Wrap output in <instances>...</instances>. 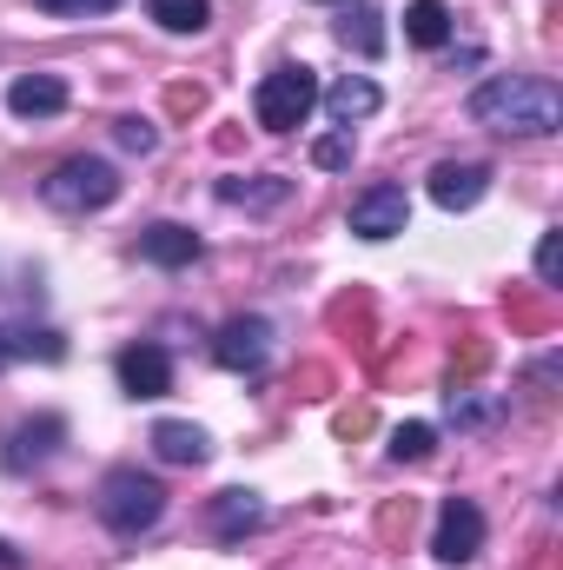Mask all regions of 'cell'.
<instances>
[{
    "label": "cell",
    "instance_id": "obj_1",
    "mask_svg": "<svg viewBox=\"0 0 563 570\" xmlns=\"http://www.w3.org/2000/svg\"><path fill=\"white\" fill-rule=\"evenodd\" d=\"M471 120L511 140H544L563 127V94L544 73H497L471 94Z\"/></svg>",
    "mask_w": 563,
    "mask_h": 570
},
{
    "label": "cell",
    "instance_id": "obj_2",
    "mask_svg": "<svg viewBox=\"0 0 563 570\" xmlns=\"http://www.w3.org/2000/svg\"><path fill=\"white\" fill-rule=\"evenodd\" d=\"M100 518H107L120 538L152 531V524L166 518V491H159V478H146V471H134V464L107 471V484H100Z\"/></svg>",
    "mask_w": 563,
    "mask_h": 570
},
{
    "label": "cell",
    "instance_id": "obj_3",
    "mask_svg": "<svg viewBox=\"0 0 563 570\" xmlns=\"http://www.w3.org/2000/svg\"><path fill=\"white\" fill-rule=\"evenodd\" d=\"M40 199L53 213H107L120 199V173L107 159H67V166H53L40 179Z\"/></svg>",
    "mask_w": 563,
    "mask_h": 570
},
{
    "label": "cell",
    "instance_id": "obj_4",
    "mask_svg": "<svg viewBox=\"0 0 563 570\" xmlns=\"http://www.w3.org/2000/svg\"><path fill=\"white\" fill-rule=\"evenodd\" d=\"M312 107H318V80H312V67H273V73L259 80V94H253V114H259L266 134H292V127H305Z\"/></svg>",
    "mask_w": 563,
    "mask_h": 570
},
{
    "label": "cell",
    "instance_id": "obj_5",
    "mask_svg": "<svg viewBox=\"0 0 563 570\" xmlns=\"http://www.w3.org/2000/svg\"><path fill=\"white\" fill-rule=\"evenodd\" d=\"M431 551H437V564H471V558L484 551V511H477L471 498H444Z\"/></svg>",
    "mask_w": 563,
    "mask_h": 570
},
{
    "label": "cell",
    "instance_id": "obj_6",
    "mask_svg": "<svg viewBox=\"0 0 563 570\" xmlns=\"http://www.w3.org/2000/svg\"><path fill=\"white\" fill-rule=\"evenodd\" d=\"M405 226H412L405 186H365V193L352 199V233H358V239H398Z\"/></svg>",
    "mask_w": 563,
    "mask_h": 570
},
{
    "label": "cell",
    "instance_id": "obj_7",
    "mask_svg": "<svg viewBox=\"0 0 563 570\" xmlns=\"http://www.w3.org/2000/svg\"><path fill=\"white\" fill-rule=\"evenodd\" d=\"M213 358H219L226 372H259V365L273 358V325H266V318H226L219 338H213Z\"/></svg>",
    "mask_w": 563,
    "mask_h": 570
},
{
    "label": "cell",
    "instance_id": "obj_8",
    "mask_svg": "<svg viewBox=\"0 0 563 570\" xmlns=\"http://www.w3.org/2000/svg\"><path fill=\"white\" fill-rule=\"evenodd\" d=\"M484 193H491V166H477V159H444V166H431V199H437L444 213H471Z\"/></svg>",
    "mask_w": 563,
    "mask_h": 570
},
{
    "label": "cell",
    "instance_id": "obj_9",
    "mask_svg": "<svg viewBox=\"0 0 563 570\" xmlns=\"http://www.w3.org/2000/svg\"><path fill=\"white\" fill-rule=\"evenodd\" d=\"M7 114L13 120H53V114H67V80L60 73H20L7 87Z\"/></svg>",
    "mask_w": 563,
    "mask_h": 570
},
{
    "label": "cell",
    "instance_id": "obj_10",
    "mask_svg": "<svg viewBox=\"0 0 563 570\" xmlns=\"http://www.w3.org/2000/svg\"><path fill=\"white\" fill-rule=\"evenodd\" d=\"M120 385H127L134 399H166V392H172V358H166V345H127V352H120Z\"/></svg>",
    "mask_w": 563,
    "mask_h": 570
},
{
    "label": "cell",
    "instance_id": "obj_11",
    "mask_svg": "<svg viewBox=\"0 0 563 570\" xmlns=\"http://www.w3.org/2000/svg\"><path fill=\"white\" fill-rule=\"evenodd\" d=\"M140 259L166 266V273H179V266H192V259H199V233H192V226H179V219H159V226H146V233H140Z\"/></svg>",
    "mask_w": 563,
    "mask_h": 570
},
{
    "label": "cell",
    "instance_id": "obj_12",
    "mask_svg": "<svg viewBox=\"0 0 563 570\" xmlns=\"http://www.w3.org/2000/svg\"><path fill=\"white\" fill-rule=\"evenodd\" d=\"M378 107H385V94H378V80H365V73H345V80L325 94V114H332L345 134H352V120H372Z\"/></svg>",
    "mask_w": 563,
    "mask_h": 570
},
{
    "label": "cell",
    "instance_id": "obj_13",
    "mask_svg": "<svg viewBox=\"0 0 563 570\" xmlns=\"http://www.w3.org/2000/svg\"><path fill=\"white\" fill-rule=\"evenodd\" d=\"M266 524V504H259V491H219L213 498V531L226 538V544H239L246 531H259Z\"/></svg>",
    "mask_w": 563,
    "mask_h": 570
},
{
    "label": "cell",
    "instance_id": "obj_14",
    "mask_svg": "<svg viewBox=\"0 0 563 570\" xmlns=\"http://www.w3.org/2000/svg\"><path fill=\"white\" fill-rule=\"evenodd\" d=\"M152 451H159L166 464H206V458H213V438L199 425H186V419H159V425H152Z\"/></svg>",
    "mask_w": 563,
    "mask_h": 570
},
{
    "label": "cell",
    "instance_id": "obj_15",
    "mask_svg": "<svg viewBox=\"0 0 563 570\" xmlns=\"http://www.w3.org/2000/svg\"><path fill=\"white\" fill-rule=\"evenodd\" d=\"M219 199L226 206H246V213H273V206H285L292 199V179H279V173H259V179H219Z\"/></svg>",
    "mask_w": 563,
    "mask_h": 570
},
{
    "label": "cell",
    "instance_id": "obj_16",
    "mask_svg": "<svg viewBox=\"0 0 563 570\" xmlns=\"http://www.w3.org/2000/svg\"><path fill=\"white\" fill-rule=\"evenodd\" d=\"M67 438V425L47 412V419H33V425H20L13 431V451H7V464L13 471H27V464H40V458H53V444Z\"/></svg>",
    "mask_w": 563,
    "mask_h": 570
},
{
    "label": "cell",
    "instance_id": "obj_17",
    "mask_svg": "<svg viewBox=\"0 0 563 570\" xmlns=\"http://www.w3.org/2000/svg\"><path fill=\"white\" fill-rule=\"evenodd\" d=\"M405 40L412 47H444L451 40V7L444 0H412L405 7Z\"/></svg>",
    "mask_w": 563,
    "mask_h": 570
},
{
    "label": "cell",
    "instance_id": "obj_18",
    "mask_svg": "<svg viewBox=\"0 0 563 570\" xmlns=\"http://www.w3.org/2000/svg\"><path fill=\"white\" fill-rule=\"evenodd\" d=\"M504 419V399L497 392H471V385H451V425L464 431H484Z\"/></svg>",
    "mask_w": 563,
    "mask_h": 570
},
{
    "label": "cell",
    "instance_id": "obj_19",
    "mask_svg": "<svg viewBox=\"0 0 563 570\" xmlns=\"http://www.w3.org/2000/svg\"><path fill=\"white\" fill-rule=\"evenodd\" d=\"M338 40H345V47H358L365 60H378V53H385V27H378V13H372V7H352V13L338 20Z\"/></svg>",
    "mask_w": 563,
    "mask_h": 570
},
{
    "label": "cell",
    "instance_id": "obj_20",
    "mask_svg": "<svg viewBox=\"0 0 563 570\" xmlns=\"http://www.w3.org/2000/svg\"><path fill=\"white\" fill-rule=\"evenodd\" d=\"M146 13H152L166 33H199V27L213 20V7H206V0H146Z\"/></svg>",
    "mask_w": 563,
    "mask_h": 570
},
{
    "label": "cell",
    "instance_id": "obj_21",
    "mask_svg": "<svg viewBox=\"0 0 563 570\" xmlns=\"http://www.w3.org/2000/svg\"><path fill=\"white\" fill-rule=\"evenodd\" d=\"M431 444H437V431L431 425H398L392 431V458H398V464H424Z\"/></svg>",
    "mask_w": 563,
    "mask_h": 570
},
{
    "label": "cell",
    "instance_id": "obj_22",
    "mask_svg": "<svg viewBox=\"0 0 563 570\" xmlns=\"http://www.w3.org/2000/svg\"><path fill=\"white\" fill-rule=\"evenodd\" d=\"M40 13H53V20H87V13H113L120 0H33Z\"/></svg>",
    "mask_w": 563,
    "mask_h": 570
},
{
    "label": "cell",
    "instance_id": "obj_23",
    "mask_svg": "<svg viewBox=\"0 0 563 570\" xmlns=\"http://www.w3.org/2000/svg\"><path fill=\"white\" fill-rule=\"evenodd\" d=\"M312 166H325V173L352 166V134H325V140L312 146Z\"/></svg>",
    "mask_w": 563,
    "mask_h": 570
},
{
    "label": "cell",
    "instance_id": "obj_24",
    "mask_svg": "<svg viewBox=\"0 0 563 570\" xmlns=\"http://www.w3.org/2000/svg\"><path fill=\"white\" fill-rule=\"evenodd\" d=\"M563 273V233H544L537 239V285H557Z\"/></svg>",
    "mask_w": 563,
    "mask_h": 570
},
{
    "label": "cell",
    "instance_id": "obj_25",
    "mask_svg": "<svg viewBox=\"0 0 563 570\" xmlns=\"http://www.w3.org/2000/svg\"><path fill=\"white\" fill-rule=\"evenodd\" d=\"M113 134H120V146H127V153H152V146H159V134H152L146 120H120Z\"/></svg>",
    "mask_w": 563,
    "mask_h": 570
},
{
    "label": "cell",
    "instance_id": "obj_26",
    "mask_svg": "<svg viewBox=\"0 0 563 570\" xmlns=\"http://www.w3.org/2000/svg\"><path fill=\"white\" fill-rule=\"evenodd\" d=\"M166 107H172V114H199V107H206V94H199V87H172V94H166Z\"/></svg>",
    "mask_w": 563,
    "mask_h": 570
},
{
    "label": "cell",
    "instance_id": "obj_27",
    "mask_svg": "<svg viewBox=\"0 0 563 570\" xmlns=\"http://www.w3.org/2000/svg\"><path fill=\"white\" fill-rule=\"evenodd\" d=\"M0 570H20V551H13L7 538H0Z\"/></svg>",
    "mask_w": 563,
    "mask_h": 570
},
{
    "label": "cell",
    "instance_id": "obj_28",
    "mask_svg": "<svg viewBox=\"0 0 563 570\" xmlns=\"http://www.w3.org/2000/svg\"><path fill=\"white\" fill-rule=\"evenodd\" d=\"M7 358H13V332H0V372H7Z\"/></svg>",
    "mask_w": 563,
    "mask_h": 570
}]
</instances>
